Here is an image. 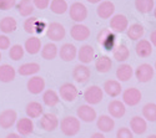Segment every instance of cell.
Wrapping results in <instances>:
<instances>
[{"instance_id": "obj_7", "label": "cell", "mask_w": 156, "mask_h": 138, "mask_svg": "<svg viewBox=\"0 0 156 138\" xmlns=\"http://www.w3.org/2000/svg\"><path fill=\"white\" fill-rule=\"evenodd\" d=\"M134 73H135V77L137 79L139 82L146 83V82L152 80L154 73H155V69L149 64H141L136 67Z\"/></svg>"}, {"instance_id": "obj_45", "label": "cell", "mask_w": 156, "mask_h": 138, "mask_svg": "<svg viewBox=\"0 0 156 138\" xmlns=\"http://www.w3.org/2000/svg\"><path fill=\"white\" fill-rule=\"evenodd\" d=\"M10 49V39L6 35H0V50Z\"/></svg>"}, {"instance_id": "obj_16", "label": "cell", "mask_w": 156, "mask_h": 138, "mask_svg": "<svg viewBox=\"0 0 156 138\" xmlns=\"http://www.w3.org/2000/svg\"><path fill=\"white\" fill-rule=\"evenodd\" d=\"M108 111H109V115L112 118H121L126 113V107H125L122 101H119V99H112V101L109 103V106H108Z\"/></svg>"}, {"instance_id": "obj_44", "label": "cell", "mask_w": 156, "mask_h": 138, "mask_svg": "<svg viewBox=\"0 0 156 138\" xmlns=\"http://www.w3.org/2000/svg\"><path fill=\"white\" fill-rule=\"evenodd\" d=\"M33 4L36 9L44 10L50 5V0H33Z\"/></svg>"}, {"instance_id": "obj_21", "label": "cell", "mask_w": 156, "mask_h": 138, "mask_svg": "<svg viewBox=\"0 0 156 138\" xmlns=\"http://www.w3.org/2000/svg\"><path fill=\"white\" fill-rule=\"evenodd\" d=\"M96 127L100 130L101 133H108L111 132L115 127V121L111 116L108 115H101L96 118Z\"/></svg>"}, {"instance_id": "obj_33", "label": "cell", "mask_w": 156, "mask_h": 138, "mask_svg": "<svg viewBox=\"0 0 156 138\" xmlns=\"http://www.w3.org/2000/svg\"><path fill=\"white\" fill-rule=\"evenodd\" d=\"M16 8H18L19 14L24 18H29L35 10L33 0H20V3L16 4Z\"/></svg>"}, {"instance_id": "obj_54", "label": "cell", "mask_w": 156, "mask_h": 138, "mask_svg": "<svg viewBox=\"0 0 156 138\" xmlns=\"http://www.w3.org/2000/svg\"><path fill=\"white\" fill-rule=\"evenodd\" d=\"M155 70H156V61H155Z\"/></svg>"}, {"instance_id": "obj_51", "label": "cell", "mask_w": 156, "mask_h": 138, "mask_svg": "<svg viewBox=\"0 0 156 138\" xmlns=\"http://www.w3.org/2000/svg\"><path fill=\"white\" fill-rule=\"evenodd\" d=\"M146 138H156V134H150V136H147Z\"/></svg>"}, {"instance_id": "obj_1", "label": "cell", "mask_w": 156, "mask_h": 138, "mask_svg": "<svg viewBox=\"0 0 156 138\" xmlns=\"http://www.w3.org/2000/svg\"><path fill=\"white\" fill-rule=\"evenodd\" d=\"M98 44L106 51H114L116 47V34L110 29H101L96 36Z\"/></svg>"}, {"instance_id": "obj_41", "label": "cell", "mask_w": 156, "mask_h": 138, "mask_svg": "<svg viewBox=\"0 0 156 138\" xmlns=\"http://www.w3.org/2000/svg\"><path fill=\"white\" fill-rule=\"evenodd\" d=\"M37 20H39V19L35 18V16H29L27 20L24 21V25H23L24 30L27 31L28 34H30V35L35 34V26H36V21H37Z\"/></svg>"}, {"instance_id": "obj_24", "label": "cell", "mask_w": 156, "mask_h": 138, "mask_svg": "<svg viewBox=\"0 0 156 138\" xmlns=\"http://www.w3.org/2000/svg\"><path fill=\"white\" fill-rule=\"evenodd\" d=\"M43 49L41 40L37 36H30L29 39H27L24 44V50L30 55H36L40 52V50Z\"/></svg>"}, {"instance_id": "obj_50", "label": "cell", "mask_w": 156, "mask_h": 138, "mask_svg": "<svg viewBox=\"0 0 156 138\" xmlns=\"http://www.w3.org/2000/svg\"><path fill=\"white\" fill-rule=\"evenodd\" d=\"M86 2L90 4H99V3H101V0H86Z\"/></svg>"}, {"instance_id": "obj_22", "label": "cell", "mask_w": 156, "mask_h": 138, "mask_svg": "<svg viewBox=\"0 0 156 138\" xmlns=\"http://www.w3.org/2000/svg\"><path fill=\"white\" fill-rule=\"evenodd\" d=\"M59 56H60V59L62 61L70 62V61H73V60L76 59V56H77V49L73 44H64L60 47Z\"/></svg>"}, {"instance_id": "obj_39", "label": "cell", "mask_w": 156, "mask_h": 138, "mask_svg": "<svg viewBox=\"0 0 156 138\" xmlns=\"http://www.w3.org/2000/svg\"><path fill=\"white\" fill-rule=\"evenodd\" d=\"M142 116L146 122H156V103H146L142 107Z\"/></svg>"}, {"instance_id": "obj_9", "label": "cell", "mask_w": 156, "mask_h": 138, "mask_svg": "<svg viewBox=\"0 0 156 138\" xmlns=\"http://www.w3.org/2000/svg\"><path fill=\"white\" fill-rule=\"evenodd\" d=\"M129 28V20L122 14H116L110 19V30L115 34L125 32Z\"/></svg>"}, {"instance_id": "obj_4", "label": "cell", "mask_w": 156, "mask_h": 138, "mask_svg": "<svg viewBox=\"0 0 156 138\" xmlns=\"http://www.w3.org/2000/svg\"><path fill=\"white\" fill-rule=\"evenodd\" d=\"M68 11H69L70 19L74 20L76 24H81L87 18V9H86V6L83 3H79V2L71 4Z\"/></svg>"}, {"instance_id": "obj_18", "label": "cell", "mask_w": 156, "mask_h": 138, "mask_svg": "<svg viewBox=\"0 0 156 138\" xmlns=\"http://www.w3.org/2000/svg\"><path fill=\"white\" fill-rule=\"evenodd\" d=\"M115 12V5L111 2H101L96 8V14L100 19H111Z\"/></svg>"}, {"instance_id": "obj_5", "label": "cell", "mask_w": 156, "mask_h": 138, "mask_svg": "<svg viewBox=\"0 0 156 138\" xmlns=\"http://www.w3.org/2000/svg\"><path fill=\"white\" fill-rule=\"evenodd\" d=\"M79 96V91H77L76 86L66 82V83H62L59 89V97L65 102H74L75 99Z\"/></svg>"}, {"instance_id": "obj_29", "label": "cell", "mask_w": 156, "mask_h": 138, "mask_svg": "<svg viewBox=\"0 0 156 138\" xmlns=\"http://www.w3.org/2000/svg\"><path fill=\"white\" fill-rule=\"evenodd\" d=\"M145 34V29L142 25L140 24H133L130 25L126 30V35L130 40H134V41H137V40H141L142 36Z\"/></svg>"}, {"instance_id": "obj_42", "label": "cell", "mask_w": 156, "mask_h": 138, "mask_svg": "<svg viewBox=\"0 0 156 138\" xmlns=\"http://www.w3.org/2000/svg\"><path fill=\"white\" fill-rule=\"evenodd\" d=\"M116 138H134V133L131 132L130 128L121 127L116 132Z\"/></svg>"}, {"instance_id": "obj_26", "label": "cell", "mask_w": 156, "mask_h": 138, "mask_svg": "<svg viewBox=\"0 0 156 138\" xmlns=\"http://www.w3.org/2000/svg\"><path fill=\"white\" fill-rule=\"evenodd\" d=\"M15 76H16V71L11 65L8 64L0 65V82L4 83L12 82L15 80Z\"/></svg>"}, {"instance_id": "obj_8", "label": "cell", "mask_w": 156, "mask_h": 138, "mask_svg": "<svg viewBox=\"0 0 156 138\" xmlns=\"http://www.w3.org/2000/svg\"><path fill=\"white\" fill-rule=\"evenodd\" d=\"M142 99L141 91L135 87H129L122 92V102L127 106H136Z\"/></svg>"}, {"instance_id": "obj_27", "label": "cell", "mask_w": 156, "mask_h": 138, "mask_svg": "<svg viewBox=\"0 0 156 138\" xmlns=\"http://www.w3.org/2000/svg\"><path fill=\"white\" fill-rule=\"evenodd\" d=\"M111 67H112V60H111L109 56H106V55L99 56V57L96 59V61H95V69H96V71L100 72V73H106V72H109V71L111 70Z\"/></svg>"}, {"instance_id": "obj_13", "label": "cell", "mask_w": 156, "mask_h": 138, "mask_svg": "<svg viewBox=\"0 0 156 138\" xmlns=\"http://www.w3.org/2000/svg\"><path fill=\"white\" fill-rule=\"evenodd\" d=\"M90 76H91V71H90V69L86 65L79 64V65H76L74 67V70H73V79L77 83L87 82Z\"/></svg>"}, {"instance_id": "obj_2", "label": "cell", "mask_w": 156, "mask_h": 138, "mask_svg": "<svg viewBox=\"0 0 156 138\" xmlns=\"http://www.w3.org/2000/svg\"><path fill=\"white\" fill-rule=\"evenodd\" d=\"M81 124H80V119L74 116H66L64 117L60 122V130L61 132L68 136V137H74L80 132Z\"/></svg>"}, {"instance_id": "obj_49", "label": "cell", "mask_w": 156, "mask_h": 138, "mask_svg": "<svg viewBox=\"0 0 156 138\" xmlns=\"http://www.w3.org/2000/svg\"><path fill=\"white\" fill-rule=\"evenodd\" d=\"M6 138H21V136L19 133H9L6 136Z\"/></svg>"}, {"instance_id": "obj_17", "label": "cell", "mask_w": 156, "mask_h": 138, "mask_svg": "<svg viewBox=\"0 0 156 138\" xmlns=\"http://www.w3.org/2000/svg\"><path fill=\"white\" fill-rule=\"evenodd\" d=\"M16 131L20 136H29L34 132V122L29 117H23L16 121Z\"/></svg>"}, {"instance_id": "obj_28", "label": "cell", "mask_w": 156, "mask_h": 138, "mask_svg": "<svg viewBox=\"0 0 156 138\" xmlns=\"http://www.w3.org/2000/svg\"><path fill=\"white\" fill-rule=\"evenodd\" d=\"M25 112L29 118H37L44 115V107L41 103H39L36 101H31L25 107Z\"/></svg>"}, {"instance_id": "obj_14", "label": "cell", "mask_w": 156, "mask_h": 138, "mask_svg": "<svg viewBox=\"0 0 156 138\" xmlns=\"http://www.w3.org/2000/svg\"><path fill=\"white\" fill-rule=\"evenodd\" d=\"M90 29L86 26V25L83 24H75L73 25V28L70 30V35L75 41H85L90 37Z\"/></svg>"}, {"instance_id": "obj_31", "label": "cell", "mask_w": 156, "mask_h": 138, "mask_svg": "<svg viewBox=\"0 0 156 138\" xmlns=\"http://www.w3.org/2000/svg\"><path fill=\"white\" fill-rule=\"evenodd\" d=\"M39 71H40V65L37 62H28V64H23L18 69V73L21 76H34Z\"/></svg>"}, {"instance_id": "obj_11", "label": "cell", "mask_w": 156, "mask_h": 138, "mask_svg": "<svg viewBox=\"0 0 156 138\" xmlns=\"http://www.w3.org/2000/svg\"><path fill=\"white\" fill-rule=\"evenodd\" d=\"M39 126L45 132H54L59 127V118L54 113H44L39 122Z\"/></svg>"}, {"instance_id": "obj_20", "label": "cell", "mask_w": 156, "mask_h": 138, "mask_svg": "<svg viewBox=\"0 0 156 138\" xmlns=\"http://www.w3.org/2000/svg\"><path fill=\"white\" fill-rule=\"evenodd\" d=\"M27 87H28V91L30 93L39 95V93H41L45 90V80L41 76H33L28 81Z\"/></svg>"}, {"instance_id": "obj_10", "label": "cell", "mask_w": 156, "mask_h": 138, "mask_svg": "<svg viewBox=\"0 0 156 138\" xmlns=\"http://www.w3.org/2000/svg\"><path fill=\"white\" fill-rule=\"evenodd\" d=\"M76 115H77V118H79L80 121H83V122H85V123H91L98 118L96 111L90 105L79 106L76 109Z\"/></svg>"}, {"instance_id": "obj_32", "label": "cell", "mask_w": 156, "mask_h": 138, "mask_svg": "<svg viewBox=\"0 0 156 138\" xmlns=\"http://www.w3.org/2000/svg\"><path fill=\"white\" fill-rule=\"evenodd\" d=\"M134 75V70L133 67L127 65V64H122L118 67V70H116V77L119 79V82H126L129 81L130 79L133 77Z\"/></svg>"}, {"instance_id": "obj_30", "label": "cell", "mask_w": 156, "mask_h": 138, "mask_svg": "<svg viewBox=\"0 0 156 138\" xmlns=\"http://www.w3.org/2000/svg\"><path fill=\"white\" fill-rule=\"evenodd\" d=\"M18 28V22L12 16H5L0 20V31L4 34L14 32Z\"/></svg>"}, {"instance_id": "obj_47", "label": "cell", "mask_w": 156, "mask_h": 138, "mask_svg": "<svg viewBox=\"0 0 156 138\" xmlns=\"http://www.w3.org/2000/svg\"><path fill=\"white\" fill-rule=\"evenodd\" d=\"M150 42H151V45L156 46V30H154L150 34Z\"/></svg>"}, {"instance_id": "obj_6", "label": "cell", "mask_w": 156, "mask_h": 138, "mask_svg": "<svg viewBox=\"0 0 156 138\" xmlns=\"http://www.w3.org/2000/svg\"><path fill=\"white\" fill-rule=\"evenodd\" d=\"M65 35H66V31H65L64 25L60 22H50L46 28V36L48 39H50L51 41H60L62 40Z\"/></svg>"}, {"instance_id": "obj_15", "label": "cell", "mask_w": 156, "mask_h": 138, "mask_svg": "<svg viewBox=\"0 0 156 138\" xmlns=\"http://www.w3.org/2000/svg\"><path fill=\"white\" fill-rule=\"evenodd\" d=\"M77 59H79V61L81 62L83 65H87L90 64V62H93L94 59H95V50L91 45H83L79 51H77Z\"/></svg>"}, {"instance_id": "obj_3", "label": "cell", "mask_w": 156, "mask_h": 138, "mask_svg": "<svg viewBox=\"0 0 156 138\" xmlns=\"http://www.w3.org/2000/svg\"><path fill=\"white\" fill-rule=\"evenodd\" d=\"M102 98H104V91L100 86H96V85L87 87L84 92V99L90 106L100 103L102 101Z\"/></svg>"}, {"instance_id": "obj_46", "label": "cell", "mask_w": 156, "mask_h": 138, "mask_svg": "<svg viewBox=\"0 0 156 138\" xmlns=\"http://www.w3.org/2000/svg\"><path fill=\"white\" fill-rule=\"evenodd\" d=\"M46 28H48V25H46L45 21L37 20V21H36V26H35V34H43Z\"/></svg>"}, {"instance_id": "obj_52", "label": "cell", "mask_w": 156, "mask_h": 138, "mask_svg": "<svg viewBox=\"0 0 156 138\" xmlns=\"http://www.w3.org/2000/svg\"><path fill=\"white\" fill-rule=\"evenodd\" d=\"M154 16H155V19H156V8H154Z\"/></svg>"}, {"instance_id": "obj_36", "label": "cell", "mask_w": 156, "mask_h": 138, "mask_svg": "<svg viewBox=\"0 0 156 138\" xmlns=\"http://www.w3.org/2000/svg\"><path fill=\"white\" fill-rule=\"evenodd\" d=\"M60 101V97L56 91L54 90H46L43 95V102L48 107H55Z\"/></svg>"}, {"instance_id": "obj_53", "label": "cell", "mask_w": 156, "mask_h": 138, "mask_svg": "<svg viewBox=\"0 0 156 138\" xmlns=\"http://www.w3.org/2000/svg\"><path fill=\"white\" fill-rule=\"evenodd\" d=\"M0 61H2V52H0Z\"/></svg>"}, {"instance_id": "obj_43", "label": "cell", "mask_w": 156, "mask_h": 138, "mask_svg": "<svg viewBox=\"0 0 156 138\" xmlns=\"http://www.w3.org/2000/svg\"><path fill=\"white\" fill-rule=\"evenodd\" d=\"M16 5V0H0V10H10Z\"/></svg>"}, {"instance_id": "obj_12", "label": "cell", "mask_w": 156, "mask_h": 138, "mask_svg": "<svg viewBox=\"0 0 156 138\" xmlns=\"http://www.w3.org/2000/svg\"><path fill=\"white\" fill-rule=\"evenodd\" d=\"M18 121V113L14 109H4L2 113H0V127L3 130H8L10 127H12Z\"/></svg>"}, {"instance_id": "obj_23", "label": "cell", "mask_w": 156, "mask_h": 138, "mask_svg": "<svg viewBox=\"0 0 156 138\" xmlns=\"http://www.w3.org/2000/svg\"><path fill=\"white\" fill-rule=\"evenodd\" d=\"M102 91L106 95H109L110 97H118L121 92H122V87L121 83L116 80H108L104 82L102 86Z\"/></svg>"}, {"instance_id": "obj_37", "label": "cell", "mask_w": 156, "mask_h": 138, "mask_svg": "<svg viewBox=\"0 0 156 138\" xmlns=\"http://www.w3.org/2000/svg\"><path fill=\"white\" fill-rule=\"evenodd\" d=\"M50 10L56 15H62L69 10V5L66 0H51Z\"/></svg>"}, {"instance_id": "obj_34", "label": "cell", "mask_w": 156, "mask_h": 138, "mask_svg": "<svg viewBox=\"0 0 156 138\" xmlns=\"http://www.w3.org/2000/svg\"><path fill=\"white\" fill-rule=\"evenodd\" d=\"M129 56H130V50L127 49V46L125 44L118 45V46L114 49V51H112V57L116 61H119V62L126 61L129 59Z\"/></svg>"}, {"instance_id": "obj_38", "label": "cell", "mask_w": 156, "mask_h": 138, "mask_svg": "<svg viewBox=\"0 0 156 138\" xmlns=\"http://www.w3.org/2000/svg\"><path fill=\"white\" fill-rule=\"evenodd\" d=\"M154 0H135V8L141 14H149L154 10Z\"/></svg>"}, {"instance_id": "obj_19", "label": "cell", "mask_w": 156, "mask_h": 138, "mask_svg": "<svg viewBox=\"0 0 156 138\" xmlns=\"http://www.w3.org/2000/svg\"><path fill=\"white\" fill-rule=\"evenodd\" d=\"M130 130L135 134H144L147 131V122L144 117L134 116L130 119Z\"/></svg>"}, {"instance_id": "obj_25", "label": "cell", "mask_w": 156, "mask_h": 138, "mask_svg": "<svg viewBox=\"0 0 156 138\" xmlns=\"http://www.w3.org/2000/svg\"><path fill=\"white\" fill-rule=\"evenodd\" d=\"M135 51H136V55L139 57L146 59V57L151 56V54H152V45L149 40L141 39L137 41V44L135 46Z\"/></svg>"}, {"instance_id": "obj_48", "label": "cell", "mask_w": 156, "mask_h": 138, "mask_svg": "<svg viewBox=\"0 0 156 138\" xmlns=\"http://www.w3.org/2000/svg\"><path fill=\"white\" fill-rule=\"evenodd\" d=\"M91 138H105V136H104L101 132H95V133H93Z\"/></svg>"}, {"instance_id": "obj_40", "label": "cell", "mask_w": 156, "mask_h": 138, "mask_svg": "<svg viewBox=\"0 0 156 138\" xmlns=\"http://www.w3.org/2000/svg\"><path fill=\"white\" fill-rule=\"evenodd\" d=\"M24 52H25V50L21 45H19V44L12 45V46H10V50H9V57L14 61H19L24 57Z\"/></svg>"}, {"instance_id": "obj_35", "label": "cell", "mask_w": 156, "mask_h": 138, "mask_svg": "<svg viewBox=\"0 0 156 138\" xmlns=\"http://www.w3.org/2000/svg\"><path fill=\"white\" fill-rule=\"evenodd\" d=\"M58 46L54 42H48L41 49V56L45 60H54L58 56Z\"/></svg>"}]
</instances>
